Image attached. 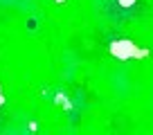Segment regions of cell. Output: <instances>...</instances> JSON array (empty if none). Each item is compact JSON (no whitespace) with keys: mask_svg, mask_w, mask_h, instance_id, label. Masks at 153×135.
<instances>
[{"mask_svg":"<svg viewBox=\"0 0 153 135\" xmlns=\"http://www.w3.org/2000/svg\"><path fill=\"white\" fill-rule=\"evenodd\" d=\"M122 5H131V2H133V0H120Z\"/></svg>","mask_w":153,"mask_h":135,"instance_id":"2","label":"cell"},{"mask_svg":"<svg viewBox=\"0 0 153 135\" xmlns=\"http://www.w3.org/2000/svg\"><path fill=\"white\" fill-rule=\"evenodd\" d=\"M113 54L126 59V56H131V54H133V56H144L146 52H140V50L131 47V43H113Z\"/></svg>","mask_w":153,"mask_h":135,"instance_id":"1","label":"cell"},{"mask_svg":"<svg viewBox=\"0 0 153 135\" xmlns=\"http://www.w3.org/2000/svg\"><path fill=\"white\" fill-rule=\"evenodd\" d=\"M0 106H2V92H0Z\"/></svg>","mask_w":153,"mask_h":135,"instance_id":"3","label":"cell"}]
</instances>
